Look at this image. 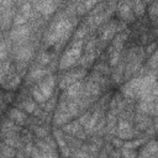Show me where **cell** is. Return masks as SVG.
I'll return each mask as SVG.
<instances>
[{"label": "cell", "mask_w": 158, "mask_h": 158, "mask_svg": "<svg viewBox=\"0 0 158 158\" xmlns=\"http://www.w3.org/2000/svg\"><path fill=\"white\" fill-rule=\"evenodd\" d=\"M85 40H75L73 38L69 42L68 48L59 58V70H67L73 67H78L79 59L83 54Z\"/></svg>", "instance_id": "obj_1"}, {"label": "cell", "mask_w": 158, "mask_h": 158, "mask_svg": "<svg viewBox=\"0 0 158 158\" xmlns=\"http://www.w3.org/2000/svg\"><path fill=\"white\" fill-rule=\"evenodd\" d=\"M86 75H88L86 68H83V67H79V65L73 67V68L67 69V70H63V73L59 77L58 86H59L60 90H64L69 85H72L73 83H75L78 80H83Z\"/></svg>", "instance_id": "obj_2"}, {"label": "cell", "mask_w": 158, "mask_h": 158, "mask_svg": "<svg viewBox=\"0 0 158 158\" xmlns=\"http://www.w3.org/2000/svg\"><path fill=\"white\" fill-rule=\"evenodd\" d=\"M37 46L33 42H30L27 44H23L17 48H12L10 57L12 58L14 62H32V59L36 56Z\"/></svg>", "instance_id": "obj_3"}, {"label": "cell", "mask_w": 158, "mask_h": 158, "mask_svg": "<svg viewBox=\"0 0 158 158\" xmlns=\"http://www.w3.org/2000/svg\"><path fill=\"white\" fill-rule=\"evenodd\" d=\"M48 74H53L48 67H43V65H40L37 64L36 62H33L30 68H28V72L25 77V85L28 88L36 83H38L41 79H43L46 75Z\"/></svg>", "instance_id": "obj_4"}, {"label": "cell", "mask_w": 158, "mask_h": 158, "mask_svg": "<svg viewBox=\"0 0 158 158\" xmlns=\"http://www.w3.org/2000/svg\"><path fill=\"white\" fill-rule=\"evenodd\" d=\"M56 83H57V77L54 74H48L46 75L43 79H41L38 83H36L35 85L38 88V90L46 96V99L48 100L53 94H54V88H56Z\"/></svg>", "instance_id": "obj_5"}, {"label": "cell", "mask_w": 158, "mask_h": 158, "mask_svg": "<svg viewBox=\"0 0 158 158\" xmlns=\"http://www.w3.org/2000/svg\"><path fill=\"white\" fill-rule=\"evenodd\" d=\"M117 16L120 20L125 21L126 23H135L136 22V15L132 9V1L130 2H118L117 7Z\"/></svg>", "instance_id": "obj_6"}, {"label": "cell", "mask_w": 158, "mask_h": 158, "mask_svg": "<svg viewBox=\"0 0 158 158\" xmlns=\"http://www.w3.org/2000/svg\"><path fill=\"white\" fill-rule=\"evenodd\" d=\"M31 32H32L31 25L30 23H25V25H20V26H12L7 31V35H9L10 40L12 42H16V41H20V40L30 37Z\"/></svg>", "instance_id": "obj_7"}, {"label": "cell", "mask_w": 158, "mask_h": 158, "mask_svg": "<svg viewBox=\"0 0 158 158\" xmlns=\"http://www.w3.org/2000/svg\"><path fill=\"white\" fill-rule=\"evenodd\" d=\"M21 80H22V77L16 72V68H14L5 78H1L0 79L1 85L4 86V89H6L9 91L16 89L21 84Z\"/></svg>", "instance_id": "obj_8"}, {"label": "cell", "mask_w": 158, "mask_h": 158, "mask_svg": "<svg viewBox=\"0 0 158 158\" xmlns=\"http://www.w3.org/2000/svg\"><path fill=\"white\" fill-rule=\"evenodd\" d=\"M153 123V116L143 114V112H135V118H133V127L138 130L139 132H144Z\"/></svg>", "instance_id": "obj_9"}, {"label": "cell", "mask_w": 158, "mask_h": 158, "mask_svg": "<svg viewBox=\"0 0 158 158\" xmlns=\"http://www.w3.org/2000/svg\"><path fill=\"white\" fill-rule=\"evenodd\" d=\"M16 14V6L11 9H6L4 11H0V27L1 32L9 31L14 25V17Z\"/></svg>", "instance_id": "obj_10"}, {"label": "cell", "mask_w": 158, "mask_h": 158, "mask_svg": "<svg viewBox=\"0 0 158 158\" xmlns=\"http://www.w3.org/2000/svg\"><path fill=\"white\" fill-rule=\"evenodd\" d=\"M83 91H84V79L78 80V81L73 83L72 85H69L67 89L62 90V95H64L68 99H77L79 96H81Z\"/></svg>", "instance_id": "obj_11"}, {"label": "cell", "mask_w": 158, "mask_h": 158, "mask_svg": "<svg viewBox=\"0 0 158 158\" xmlns=\"http://www.w3.org/2000/svg\"><path fill=\"white\" fill-rule=\"evenodd\" d=\"M138 156L139 157H158V141L148 139L141 148Z\"/></svg>", "instance_id": "obj_12"}, {"label": "cell", "mask_w": 158, "mask_h": 158, "mask_svg": "<svg viewBox=\"0 0 158 158\" xmlns=\"http://www.w3.org/2000/svg\"><path fill=\"white\" fill-rule=\"evenodd\" d=\"M7 117H10L11 120H14L16 123L19 125H26V121H27V112H25L23 110L19 109V107H15V109H11L7 111Z\"/></svg>", "instance_id": "obj_13"}, {"label": "cell", "mask_w": 158, "mask_h": 158, "mask_svg": "<svg viewBox=\"0 0 158 158\" xmlns=\"http://www.w3.org/2000/svg\"><path fill=\"white\" fill-rule=\"evenodd\" d=\"M52 53H49L46 48H43V47H41V49L36 53V56H35V62L37 63V64H40V65H43V67H47L49 63H51V60H52Z\"/></svg>", "instance_id": "obj_14"}, {"label": "cell", "mask_w": 158, "mask_h": 158, "mask_svg": "<svg viewBox=\"0 0 158 158\" xmlns=\"http://www.w3.org/2000/svg\"><path fill=\"white\" fill-rule=\"evenodd\" d=\"M98 54L96 52H83L80 59H79V67H83V68H89L93 65V63L95 62Z\"/></svg>", "instance_id": "obj_15"}, {"label": "cell", "mask_w": 158, "mask_h": 158, "mask_svg": "<svg viewBox=\"0 0 158 158\" xmlns=\"http://www.w3.org/2000/svg\"><path fill=\"white\" fill-rule=\"evenodd\" d=\"M60 128L63 130L64 133H69V135H74V136H75V135L83 128V126L80 125L79 120L75 118V120H72L70 122H68V123L60 126Z\"/></svg>", "instance_id": "obj_16"}, {"label": "cell", "mask_w": 158, "mask_h": 158, "mask_svg": "<svg viewBox=\"0 0 158 158\" xmlns=\"http://www.w3.org/2000/svg\"><path fill=\"white\" fill-rule=\"evenodd\" d=\"M89 33H90L89 26L81 21L80 25H78V26L75 27V31H74V33H73V38H75V40H85Z\"/></svg>", "instance_id": "obj_17"}, {"label": "cell", "mask_w": 158, "mask_h": 158, "mask_svg": "<svg viewBox=\"0 0 158 158\" xmlns=\"http://www.w3.org/2000/svg\"><path fill=\"white\" fill-rule=\"evenodd\" d=\"M16 157V148L9 146L4 141L0 143V158H14Z\"/></svg>", "instance_id": "obj_18"}, {"label": "cell", "mask_w": 158, "mask_h": 158, "mask_svg": "<svg viewBox=\"0 0 158 158\" xmlns=\"http://www.w3.org/2000/svg\"><path fill=\"white\" fill-rule=\"evenodd\" d=\"M93 70H95V72H98V73H100V74H102V75L110 77V75H111V72H112V68H111V65L109 64V62H106V60H100L98 64L94 65V69H93Z\"/></svg>", "instance_id": "obj_19"}, {"label": "cell", "mask_w": 158, "mask_h": 158, "mask_svg": "<svg viewBox=\"0 0 158 158\" xmlns=\"http://www.w3.org/2000/svg\"><path fill=\"white\" fill-rule=\"evenodd\" d=\"M132 9L136 17H142L146 14V1L144 0H132Z\"/></svg>", "instance_id": "obj_20"}, {"label": "cell", "mask_w": 158, "mask_h": 158, "mask_svg": "<svg viewBox=\"0 0 158 158\" xmlns=\"http://www.w3.org/2000/svg\"><path fill=\"white\" fill-rule=\"evenodd\" d=\"M57 104H58V96H57V94L54 93V94H53L46 102L40 104V105H41V107H42L44 111H47V112H52V111L56 110Z\"/></svg>", "instance_id": "obj_21"}, {"label": "cell", "mask_w": 158, "mask_h": 158, "mask_svg": "<svg viewBox=\"0 0 158 158\" xmlns=\"http://www.w3.org/2000/svg\"><path fill=\"white\" fill-rule=\"evenodd\" d=\"M144 64H146L151 70L157 72V68H158V48L148 57V59L146 60Z\"/></svg>", "instance_id": "obj_22"}, {"label": "cell", "mask_w": 158, "mask_h": 158, "mask_svg": "<svg viewBox=\"0 0 158 158\" xmlns=\"http://www.w3.org/2000/svg\"><path fill=\"white\" fill-rule=\"evenodd\" d=\"M158 48V42L157 41H153V42H151V43H148L147 44V47L144 48V53H146V58H148L156 49Z\"/></svg>", "instance_id": "obj_23"}, {"label": "cell", "mask_w": 158, "mask_h": 158, "mask_svg": "<svg viewBox=\"0 0 158 158\" xmlns=\"http://www.w3.org/2000/svg\"><path fill=\"white\" fill-rule=\"evenodd\" d=\"M90 116H91V110H88V111H84L83 114H80L79 116H78V120H79V122H80V125L84 127L85 125H86V122L89 121V118H90Z\"/></svg>", "instance_id": "obj_24"}, {"label": "cell", "mask_w": 158, "mask_h": 158, "mask_svg": "<svg viewBox=\"0 0 158 158\" xmlns=\"http://www.w3.org/2000/svg\"><path fill=\"white\" fill-rule=\"evenodd\" d=\"M121 154L122 157H136L138 156V152L136 149H132V148H126V147H121Z\"/></svg>", "instance_id": "obj_25"}, {"label": "cell", "mask_w": 158, "mask_h": 158, "mask_svg": "<svg viewBox=\"0 0 158 158\" xmlns=\"http://www.w3.org/2000/svg\"><path fill=\"white\" fill-rule=\"evenodd\" d=\"M16 4V0H4L0 2V11H4L6 9H11L14 7Z\"/></svg>", "instance_id": "obj_26"}, {"label": "cell", "mask_w": 158, "mask_h": 158, "mask_svg": "<svg viewBox=\"0 0 158 158\" xmlns=\"http://www.w3.org/2000/svg\"><path fill=\"white\" fill-rule=\"evenodd\" d=\"M100 1H102V0H83L85 7H86V10H88V12H89L94 6H96Z\"/></svg>", "instance_id": "obj_27"}, {"label": "cell", "mask_w": 158, "mask_h": 158, "mask_svg": "<svg viewBox=\"0 0 158 158\" xmlns=\"http://www.w3.org/2000/svg\"><path fill=\"white\" fill-rule=\"evenodd\" d=\"M44 141L52 147V148H54V149H57V147H58V144H57V141H56V138L53 137V135L51 136V135H48V136H46L44 137Z\"/></svg>", "instance_id": "obj_28"}, {"label": "cell", "mask_w": 158, "mask_h": 158, "mask_svg": "<svg viewBox=\"0 0 158 158\" xmlns=\"http://www.w3.org/2000/svg\"><path fill=\"white\" fill-rule=\"evenodd\" d=\"M123 139L122 138H120V137H117V136H114L112 137V139H111V143L114 144V147L115 148H121L122 146H123Z\"/></svg>", "instance_id": "obj_29"}, {"label": "cell", "mask_w": 158, "mask_h": 158, "mask_svg": "<svg viewBox=\"0 0 158 158\" xmlns=\"http://www.w3.org/2000/svg\"><path fill=\"white\" fill-rule=\"evenodd\" d=\"M152 116H158V98L154 100V105H153V115Z\"/></svg>", "instance_id": "obj_30"}, {"label": "cell", "mask_w": 158, "mask_h": 158, "mask_svg": "<svg viewBox=\"0 0 158 158\" xmlns=\"http://www.w3.org/2000/svg\"><path fill=\"white\" fill-rule=\"evenodd\" d=\"M153 126H154V128L158 131V116H153V123H152Z\"/></svg>", "instance_id": "obj_31"}, {"label": "cell", "mask_w": 158, "mask_h": 158, "mask_svg": "<svg viewBox=\"0 0 158 158\" xmlns=\"http://www.w3.org/2000/svg\"><path fill=\"white\" fill-rule=\"evenodd\" d=\"M157 75H158V68H157Z\"/></svg>", "instance_id": "obj_32"}, {"label": "cell", "mask_w": 158, "mask_h": 158, "mask_svg": "<svg viewBox=\"0 0 158 158\" xmlns=\"http://www.w3.org/2000/svg\"><path fill=\"white\" fill-rule=\"evenodd\" d=\"M1 1H4V0H0V2H1Z\"/></svg>", "instance_id": "obj_33"}]
</instances>
